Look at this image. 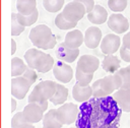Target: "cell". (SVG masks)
I'll list each match as a JSON object with an SVG mask.
<instances>
[{"label":"cell","instance_id":"obj_31","mask_svg":"<svg viewBox=\"0 0 130 128\" xmlns=\"http://www.w3.org/2000/svg\"><path fill=\"white\" fill-rule=\"evenodd\" d=\"M24 26L21 25L17 19L16 13L11 14V35L12 36H19L24 30Z\"/></svg>","mask_w":130,"mask_h":128},{"label":"cell","instance_id":"obj_38","mask_svg":"<svg viewBox=\"0 0 130 128\" xmlns=\"http://www.w3.org/2000/svg\"><path fill=\"white\" fill-rule=\"evenodd\" d=\"M16 106H17V103H16V100L14 98L11 99V112H14L16 110Z\"/></svg>","mask_w":130,"mask_h":128},{"label":"cell","instance_id":"obj_28","mask_svg":"<svg viewBox=\"0 0 130 128\" xmlns=\"http://www.w3.org/2000/svg\"><path fill=\"white\" fill-rule=\"evenodd\" d=\"M75 78L77 80V82L83 86L89 85L90 81L93 78V73H84L81 70H79L78 68H76L75 71Z\"/></svg>","mask_w":130,"mask_h":128},{"label":"cell","instance_id":"obj_34","mask_svg":"<svg viewBox=\"0 0 130 128\" xmlns=\"http://www.w3.org/2000/svg\"><path fill=\"white\" fill-rule=\"evenodd\" d=\"M119 52H120V57H121V59H122L124 62L130 63V50L127 49V48H125L124 46H121Z\"/></svg>","mask_w":130,"mask_h":128},{"label":"cell","instance_id":"obj_8","mask_svg":"<svg viewBox=\"0 0 130 128\" xmlns=\"http://www.w3.org/2000/svg\"><path fill=\"white\" fill-rule=\"evenodd\" d=\"M100 47L105 55H114L121 48V39L116 34H108L103 38Z\"/></svg>","mask_w":130,"mask_h":128},{"label":"cell","instance_id":"obj_10","mask_svg":"<svg viewBox=\"0 0 130 128\" xmlns=\"http://www.w3.org/2000/svg\"><path fill=\"white\" fill-rule=\"evenodd\" d=\"M30 86L31 84L29 81L26 80L23 76L13 77L11 79V94L17 100H22L25 98Z\"/></svg>","mask_w":130,"mask_h":128},{"label":"cell","instance_id":"obj_12","mask_svg":"<svg viewBox=\"0 0 130 128\" xmlns=\"http://www.w3.org/2000/svg\"><path fill=\"white\" fill-rule=\"evenodd\" d=\"M25 120L28 124H35L43 120L45 114L44 110L37 103H28L22 110Z\"/></svg>","mask_w":130,"mask_h":128},{"label":"cell","instance_id":"obj_37","mask_svg":"<svg viewBox=\"0 0 130 128\" xmlns=\"http://www.w3.org/2000/svg\"><path fill=\"white\" fill-rule=\"evenodd\" d=\"M16 48H17V46H16V42H15L13 39H11V54H12V55L16 52Z\"/></svg>","mask_w":130,"mask_h":128},{"label":"cell","instance_id":"obj_18","mask_svg":"<svg viewBox=\"0 0 130 128\" xmlns=\"http://www.w3.org/2000/svg\"><path fill=\"white\" fill-rule=\"evenodd\" d=\"M84 43V35L79 29H72L68 31L64 39V44L70 49H78Z\"/></svg>","mask_w":130,"mask_h":128},{"label":"cell","instance_id":"obj_11","mask_svg":"<svg viewBox=\"0 0 130 128\" xmlns=\"http://www.w3.org/2000/svg\"><path fill=\"white\" fill-rule=\"evenodd\" d=\"M53 74L55 78L61 83H68L73 78V70L71 66L65 62L58 61L53 68Z\"/></svg>","mask_w":130,"mask_h":128},{"label":"cell","instance_id":"obj_20","mask_svg":"<svg viewBox=\"0 0 130 128\" xmlns=\"http://www.w3.org/2000/svg\"><path fill=\"white\" fill-rule=\"evenodd\" d=\"M120 65H121V61L116 55H106L102 62L103 69L111 74L116 73L120 69Z\"/></svg>","mask_w":130,"mask_h":128},{"label":"cell","instance_id":"obj_40","mask_svg":"<svg viewBox=\"0 0 130 128\" xmlns=\"http://www.w3.org/2000/svg\"><path fill=\"white\" fill-rule=\"evenodd\" d=\"M71 128H77V127H71Z\"/></svg>","mask_w":130,"mask_h":128},{"label":"cell","instance_id":"obj_14","mask_svg":"<svg viewBox=\"0 0 130 128\" xmlns=\"http://www.w3.org/2000/svg\"><path fill=\"white\" fill-rule=\"evenodd\" d=\"M55 55L59 61L65 63H72L78 58L79 49H70L63 42L58 45V48L55 51Z\"/></svg>","mask_w":130,"mask_h":128},{"label":"cell","instance_id":"obj_39","mask_svg":"<svg viewBox=\"0 0 130 128\" xmlns=\"http://www.w3.org/2000/svg\"><path fill=\"white\" fill-rule=\"evenodd\" d=\"M17 128H36V127L32 124H23V125L18 126Z\"/></svg>","mask_w":130,"mask_h":128},{"label":"cell","instance_id":"obj_6","mask_svg":"<svg viewBox=\"0 0 130 128\" xmlns=\"http://www.w3.org/2000/svg\"><path fill=\"white\" fill-rule=\"evenodd\" d=\"M58 120L63 125H69L74 123L79 114V107L73 103H66L56 109Z\"/></svg>","mask_w":130,"mask_h":128},{"label":"cell","instance_id":"obj_26","mask_svg":"<svg viewBox=\"0 0 130 128\" xmlns=\"http://www.w3.org/2000/svg\"><path fill=\"white\" fill-rule=\"evenodd\" d=\"M44 8L51 13H56L64 8V0H43Z\"/></svg>","mask_w":130,"mask_h":128},{"label":"cell","instance_id":"obj_19","mask_svg":"<svg viewBox=\"0 0 130 128\" xmlns=\"http://www.w3.org/2000/svg\"><path fill=\"white\" fill-rule=\"evenodd\" d=\"M87 19L93 24H103L106 21H108V19H109L108 11L102 5L95 4L92 11L87 13Z\"/></svg>","mask_w":130,"mask_h":128},{"label":"cell","instance_id":"obj_41","mask_svg":"<svg viewBox=\"0 0 130 128\" xmlns=\"http://www.w3.org/2000/svg\"><path fill=\"white\" fill-rule=\"evenodd\" d=\"M129 66H130V65H129Z\"/></svg>","mask_w":130,"mask_h":128},{"label":"cell","instance_id":"obj_16","mask_svg":"<svg viewBox=\"0 0 130 128\" xmlns=\"http://www.w3.org/2000/svg\"><path fill=\"white\" fill-rule=\"evenodd\" d=\"M113 98L122 112L130 113V87L118 89L114 92Z\"/></svg>","mask_w":130,"mask_h":128},{"label":"cell","instance_id":"obj_13","mask_svg":"<svg viewBox=\"0 0 130 128\" xmlns=\"http://www.w3.org/2000/svg\"><path fill=\"white\" fill-rule=\"evenodd\" d=\"M100 66V60L98 57L93 55H82L78 61H77V66L79 70H81L84 73H94Z\"/></svg>","mask_w":130,"mask_h":128},{"label":"cell","instance_id":"obj_17","mask_svg":"<svg viewBox=\"0 0 130 128\" xmlns=\"http://www.w3.org/2000/svg\"><path fill=\"white\" fill-rule=\"evenodd\" d=\"M72 97L76 102L85 103L89 101L90 98L92 97V88L90 85L83 86L78 82H76L72 88Z\"/></svg>","mask_w":130,"mask_h":128},{"label":"cell","instance_id":"obj_24","mask_svg":"<svg viewBox=\"0 0 130 128\" xmlns=\"http://www.w3.org/2000/svg\"><path fill=\"white\" fill-rule=\"evenodd\" d=\"M27 67H28L27 64H25L22 59L18 57H13L11 59V76L12 77L22 76Z\"/></svg>","mask_w":130,"mask_h":128},{"label":"cell","instance_id":"obj_32","mask_svg":"<svg viewBox=\"0 0 130 128\" xmlns=\"http://www.w3.org/2000/svg\"><path fill=\"white\" fill-rule=\"evenodd\" d=\"M23 124H28L27 121L24 118L23 112L21 111V112H17L16 114H14L12 119H11V127L12 128H17L18 126L23 125Z\"/></svg>","mask_w":130,"mask_h":128},{"label":"cell","instance_id":"obj_7","mask_svg":"<svg viewBox=\"0 0 130 128\" xmlns=\"http://www.w3.org/2000/svg\"><path fill=\"white\" fill-rule=\"evenodd\" d=\"M85 13H87L85 6L82 3L74 0L67 3L62 10L64 18L71 22H78L80 19L83 18Z\"/></svg>","mask_w":130,"mask_h":128},{"label":"cell","instance_id":"obj_22","mask_svg":"<svg viewBox=\"0 0 130 128\" xmlns=\"http://www.w3.org/2000/svg\"><path fill=\"white\" fill-rule=\"evenodd\" d=\"M68 99V88L61 83H57L56 92L50 102L55 106H62L65 104L66 100Z\"/></svg>","mask_w":130,"mask_h":128},{"label":"cell","instance_id":"obj_36","mask_svg":"<svg viewBox=\"0 0 130 128\" xmlns=\"http://www.w3.org/2000/svg\"><path fill=\"white\" fill-rule=\"evenodd\" d=\"M122 46H124L125 48L130 50V31L124 35V37H123V45Z\"/></svg>","mask_w":130,"mask_h":128},{"label":"cell","instance_id":"obj_9","mask_svg":"<svg viewBox=\"0 0 130 128\" xmlns=\"http://www.w3.org/2000/svg\"><path fill=\"white\" fill-rule=\"evenodd\" d=\"M107 23L109 28L116 35L124 34L129 29V21L121 13H113L112 15H110Z\"/></svg>","mask_w":130,"mask_h":128},{"label":"cell","instance_id":"obj_15","mask_svg":"<svg viewBox=\"0 0 130 128\" xmlns=\"http://www.w3.org/2000/svg\"><path fill=\"white\" fill-rule=\"evenodd\" d=\"M103 40L102 30L98 26H89L84 33V45L88 49H95Z\"/></svg>","mask_w":130,"mask_h":128},{"label":"cell","instance_id":"obj_4","mask_svg":"<svg viewBox=\"0 0 130 128\" xmlns=\"http://www.w3.org/2000/svg\"><path fill=\"white\" fill-rule=\"evenodd\" d=\"M121 87H122V80L117 73L107 75L103 78L95 80L91 84L92 97L96 99L106 98L111 95Z\"/></svg>","mask_w":130,"mask_h":128},{"label":"cell","instance_id":"obj_5","mask_svg":"<svg viewBox=\"0 0 130 128\" xmlns=\"http://www.w3.org/2000/svg\"><path fill=\"white\" fill-rule=\"evenodd\" d=\"M57 83L53 80H43L39 82L28 95V103H43L50 101L56 92Z\"/></svg>","mask_w":130,"mask_h":128},{"label":"cell","instance_id":"obj_21","mask_svg":"<svg viewBox=\"0 0 130 128\" xmlns=\"http://www.w3.org/2000/svg\"><path fill=\"white\" fill-rule=\"evenodd\" d=\"M63 124L58 120L56 109L48 111L43 118V128H61Z\"/></svg>","mask_w":130,"mask_h":128},{"label":"cell","instance_id":"obj_3","mask_svg":"<svg viewBox=\"0 0 130 128\" xmlns=\"http://www.w3.org/2000/svg\"><path fill=\"white\" fill-rule=\"evenodd\" d=\"M28 39L38 49L49 50L57 45V37L53 35L51 28L47 24H39L29 31Z\"/></svg>","mask_w":130,"mask_h":128},{"label":"cell","instance_id":"obj_35","mask_svg":"<svg viewBox=\"0 0 130 128\" xmlns=\"http://www.w3.org/2000/svg\"><path fill=\"white\" fill-rule=\"evenodd\" d=\"M74 1H77V2L82 3V4L85 6V9H86V12H87V13H89L90 11H92V9H93L94 6H95L94 0H74Z\"/></svg>","mask_w":130,"mask_h":128},{"label":"cell","instance_id":"obj_2","mask_svg":"<svg viewBox=\"0 0 130 128\" xmlns=\"http://www.w3.org/2000/svg\"><path fill=\"white\" fill-rule=\"evenodd\" d=\"M24 59L27 66L41 73H47L54 68V58L38 48L28 49L24 53Z\"/></svg>","mask_w":130,"mask_h":128},{"label":"cell","instance_id":"obj_33","mask_svg":"<svg viewBox=\"0 0 130 128\" xmlns=\"http://www.w3.org/2000/svg\"><path fill=\"white\" fill-rule=\"evenodd\" d=\"M22 76H23L26 80H28L30 84H34V83L37 81V79H38L37 71H36L35 69L29 68V67H27V68H26V70H25V72L23 73V75H22Z\"/></svg>","mask_w":130,"mask_h":128},{"label":"cell","instance_id":"obj_25","mask_svg":"<svg viewBox=\"0 0 130 128\" xmlns=\"http://www.w3.org/2000/svg\"><path fill=\"white\" fill-rule=\"evenodd\" d=\"M16 16H17V19H18L19 23L21 25H23L24 27H26V26L32 25L38 20L39 11H38V9H36L35 12H32L29 15H23V14H20V13H16Z\"/></svg>","mask_w":130,"mask_h":128},{"label":"cell","instance_id":"obj_30","mask_svg":"<svg viewBox=\"0 0 130 128\" xmlns=\"http://www.w3.org/2000/svg\"><path fill=\"white\" fill-rule=\"evenodd\" d=\"M128 4L127 0H108L109 8L114 12H122L126 9Z\"/></svg>","mask_w":130,"mask_h":128},{"label":"cell","instance_id":"obj_23","mask_svg":"<svg viewBox=\"0 0 130 128\" xmlns=\"http://www.w3.org/2000/svg\"><path fill=\"white\" fill-rule=\"evenodd\" d=\"M16 9L20 14L29 15L37 9V0H16Z\"/></svg>","mask_w":130,"mask_h":128},{"label":"cell","instance_id":"obj_27","mask_svg":"<svg viewBox=\"0 0 130 128\" xmlns=\"http://www.w3.org/2000/svg\"><path fill=\"white\" fill-rule=\"evenodd\" d=\"M55 25H56L59 29L66 30V29L74 28V27L77 25V22H71V21H68L67 19L64 18L63 14H62V12H61V13H58L57 16L55 17Z\"/></svg>","mask_w":130,"mask_h":128},{"label":"cell","instance_id":"obj_1","mask_svg":"<svg viewBox=\"0 0 130 128\" xmlns=\"http://www.w3.org/2000/svg\"><path fill=\"white\" fill-rule=\"evenodd\" d=\"M122 110L114 98H93L79 107L77 128H101L107 124L119 122Z\"/></svg>","mask_w":130,"mask_h":128},{"label":"cell","instance_id":"obj_29","mask_svg":"<svg viewBox=\"0 0 130 128\" xmlns=\"http://www.w3.org/2000/svg\"><path fill=\"white\" fill-rule=\"evenodd\" d=\"M122 80V87L121 88H129L130 87V66L120 68L116 72Z\"/></svg>","mask_w":130,"mask_h":128}]
</instances>
